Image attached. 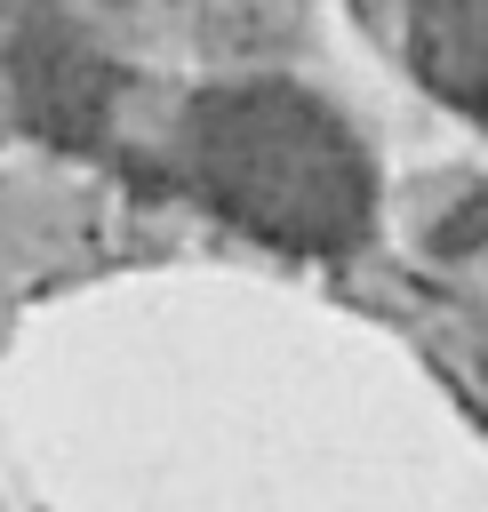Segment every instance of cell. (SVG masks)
<instances>
[{
    "label": "cell",
    "instance_id": "cell-1",
    "mask_svg": "<svg viewBox=\"0 0 488 512\" xmlns=\"http://www.w3.org/2000/svg\"><path fill=\"white\" fill-rule=\"evenodd\" d=\"M208 176L224 184V200L272 216L280 232H320L344 208V192H352L336 136L304 104H288V96H272V104H216L208 112Z\"/></svg>",
    "mask_w": 488,
    "mask_h": 512
}]
</instances>
